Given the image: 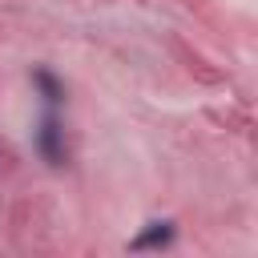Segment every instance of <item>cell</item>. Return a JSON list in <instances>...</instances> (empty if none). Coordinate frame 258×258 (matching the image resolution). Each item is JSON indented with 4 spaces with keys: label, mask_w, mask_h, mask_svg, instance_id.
<instances>
[{
    "label": "cell",
    "mask_w": 258,
    "mask_h": 258,
    "mask_svg": "<svg viewBox=\"0 0 258 258\" xmlns=\"http://www.w3.org/2000/svg\"><path fill=\"white\" fill-rule=\"evenodd\" d=\"M32 85H36V93H40L44 109H56V105L64 101V85H60L48 69H32Z\"/></svg>",
    "instance_id": "cell-3"
},
{
    "label": "cell",
    "mask_w": 258,
    "mask_h": 258,
    "mask_svg": "<svg viewBox=\"0 0 258 258\" xmlns=\"http://www.w3.org/2000/svg\"><path fill=\"white\" fill-rule=\"evenodd\" d=\"M173 234H177V230H173V222H145V230H141V234H137V238H133L129 246H133V250H149V246H169V242H173Z\"/></svg>",
    "instance_id": "cell-2"
},
{
    "label": "cell",
    "mask_w": 258,
    "mask_h": 258,
    "mask_svg": "<svg viewBox=\"0 0 258 258\" xmlns=\"http://www.w3.org/2000/svg\"><path fill=\"white\" fill-rule=\"evenodd\" d=\"M32 145H36V153H40L44 165H52V169L64 165V125H60V117L52 109L40 113V121L32 129Z\"/></svg>",
    "instance_id": "cell-1"
}]
</instances>
